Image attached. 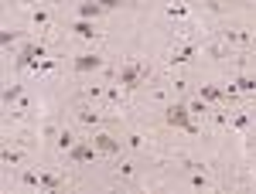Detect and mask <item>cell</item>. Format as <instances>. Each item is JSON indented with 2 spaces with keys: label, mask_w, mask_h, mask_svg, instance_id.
<instances>
[{
  "label": "cell",
  "mask_w": 256,
  "mask_h": 194,
  "mask_svg": "<svg viewBox=\"0 0 256 194\" xmlns=\"http://www.w3.org/2000/svg\"><path fill=\"white\" fill-rule=\"evenodd\" d=\"M188 109H192V113H208V102H205V99H195V102H188Z\"/></svg>",
  "instance_id": "16"
},
{
  "label": "cell",
  "mask_w": 256,
  "mask_h": 194,
  "mask_svg": "<svg viewBox=\"0 0 256 194\" xmlns=\"http://www.w3.org/2000/svg\"><path fill=\"white\" fill-rule=\"evenodd\" d=\"M198 48L195 44H188V48H178L174 55H171V65H185V62H192V55H195Z\"/></svg>",
  "instance_id": "9"
},
{
  "label": "cell",
  "mask_w": 256,
  "mask_h": 194,
  "mask_svg": "<svg viewBox=\"0 0 256 194\" xmlns=\"http://www.w3.org/2000/svg\"><path fill=\"white\" fill-rule=\"evenodd\" d=\"M168 17H185V7H168Z\"/></svg>",
  "instance_id": "22"
},
{
  "label": "cell",
  "mask_w": 256,
  "mask_h": 194,
  "mask_svg": "<svg viewBox=\"0 0 256 194\" xmlns=\"http://www.w3.org/2000/svg\"><path fill=\"white\" fill-rule=\"evenodd\" d=\"M99 14H103V3H99V0H92V3H82V7H79V17H82V21H96Z\"/></svg>",
  "instance_id": "7"
},
{
  "label": "cell",
  "mask_w": 256,
  "mask_h": 194,
  "mask_svg": "<svg viewBox=\"0 0 256 194\" xmlns=\"http://www.w3.org/2000/svg\"><path fill=\"white\" fill-rule=\"evenodd\" d=\"M192 184H195V188H205V184H208V181H205V177H201V174H192Z\"/></svg>",
  "instance_id": "23"
},
{
  "label": "cell",
  "mask_w": 256,
  "mask_h": 194,
  "mask_svg": "<svg viewBox=\"0 0 256 194\" xmlns=\"http://www.w3.org/2000/svg\"><path fill=\"white\" fill-rule=\"evenodd\" d=\"M79 123H85V126H96V123H99V113H92V109H82V113H79Z\"/></svg>",
  "instance_id": "12"
},
{
  "label": "cell",
  "mask_w": 256,
  "mask_h": 194,
  "mask_svg": "<svg viewBox=\"0 0 256 194\" xmlns=\"http://www.w3.org/2000/svg\"><path fill=\"white\" fill-rule=\"evenodd\" d=\"M198 96L205 99V102H219V99H226V89H215V85H201Z\"/></svg>",
  "instance_id": "8"
},
{
  "label": "cell",
  "mask_w": 256,
  "mask_h": 194,
  "mask_svg": "<svg viewBox=\"0 0 256 194\" xmlns=\"http://www.w3.org/2000/svg\"><path fill=\"white\" fill-rule=\"evenodd\" d=\"M96 154H99V150H96V143H75V147L68 150V157H72L75 163H89V160H96Z\"/></svg>",
  "instance_id": "4"
},
{
  "label": "cell",
  "mask_w": 256,
  "mask_h": 194,
  "mask_svg": "<svg viewBox=\"0 0 256 194\" xmlns=\"http://www.w3.org/2000/svg\"><path fill=\"white\" fill-rule=\"evenodd\" d=\"M72 31L79 34V38H96V28H92V21H82V17L72 24Z\"/></svg>",
  "instance_id": "11"
},
{
  "label": "cell",
  "mask_w": 256,
  "mask_h": 194,
  "mask_svg": "<svg viewBox=\"0 0 256 194\" xmlns=\"http://www.w3.org/2000/svg\"><path fill=\"white\" fill-rule=\"evenodd\" d=\"M38 188H45V191H58L62 181H58L55 174H41V170H38Z\"/></svg>",
  "instance_id": "10"
},
{
  "label": "cell",
  "mask_w": 256,
  "mask_h": 194,
  "mask_svg": "<svg viewBox=\"0 0 256 194\" xmlns=\"http://www.w3.org/2000/svg\"><path fill=\"white\" fill-rule=\"evenodd\" d=\"M229 123H232L236 129H246V126H250V116H232Z\"/></svg>",
  "instance_id": "18"
},
{
  "label": "cell",
  "mask_w": 256,
  "mask_h": 194,
  "mask_svg": "<svg viewBox=\"0 0 256 194\" xmlns=\"http://www.w3.org/2000/svg\"><path fill=\"white\" fill-rule=\"evenodd\" d=\"M106 99H110V102H120L123 92H120V89H106Z\"/></svg>",
  "instance_id": "20"
},
{
  "label": "cell",
  "mask_w": 256,
  "mask_h": 194,
  "mask_svg": "<svg viewBox=\"0 0 256 194\" xmlns=\"http://www.w3.org/2000/svg\"><path fill=\"white\" fill-rule=\"evenodd\" d=\"M14 41H17V31H3L0 34V44H3V48H10Z\"/></svg>",
  "instance_id": "17"
},
{
  "label": "cell",
  "mask_w": 256,
  "mask_h": 194,
  "mask_svg": "<svg viewBox=\"0 0 256 194\" xmlns=\"http://www.w3.org/2000/svg\"><path fill=\"white\" fill-rule=\"evenodd\" d=\"M143 78H147V72L140 65H123L120 68V89H137Z\"/></svg>",
  "instance_id": "2"
},
{
  "label": "cell",
  "mask_w": 256,
  "mask_h": 194,
  "mask_svg": "<svg viewBox=\"0 0 256 194\" xmlns=\"http://www.w3.org/2000/svg\"><path fill=\"white\" fill-rule=\"evenodd\" d=\"M58 147H62V150H72V147H75V136H72V133L65 129V133L58 136Z\"/></svg>",
  "instance_id": "15"
},
{
  "label": "cell",
  "mask_w": 256,
  "mask_h": 194,
  "mask_svg": "<svg viewBox=\"0 0 256 194\" xmlns=\"http://www.w3.org/2000/svg\"><path fill=\"white\" fill-rule=\"evenodd\" d=\"M55 68V58H41V62L34 65V75H45V72H52Z\"/></svg>",
  "instance_id": "13"
},
{
  "label": "cell",
  "mask_w": 256,
  "mask_h": 194,
  "mask_svg": "<svg viewBox=\"0 0 256 194\" xmlns=\"http://www.w3.org/2000/svg\"><path fill=\"white\" fill-rule=\"evenodd\" d=\"M96 68H103V58H99V55H79V58H75V72H96Z\"/></svg>",
  "instance_id": "6"
},
{
  "label": "cell",
  "mask_w": 256,
  "mask_h": 194,
  "mask_svg": "<svg viewBox=\"0 0 256 194\" xmlns=\"http://www.w3.org/2000/svg\"><path fill=\"white\" fill-rule=\"evenodd\" d=\"M164 119H168V126H178V129H188V133H195V123H192V109H188V102H174L164 109Z\"/></svg>",
  "instance_id": "1"
},
{
  "label": "cell",
  "mask_w": 256,
  "mask_h": 194,
  "mask_svg": "<svg viewBox=\"0 0 256 194\" xmlns=\"http://www.w3.org/2000/svg\"><path fill=\"white\" fill-rule=\"evenodd\" d=\"M41 58H45V48H41V44H28V48L17 55V68H34Z\"/></svg>",
  "instance_id": "3"
},
{
  "label": "cell",
  "mask_w": 256,
  "mask_h": 194,
  "mask_svg": "<svg viewBox=\"0 0 256 194\" xmlns=\"http://www.w3.org/2000/svg\"><path fill=\"white\" fill-rule=\"evenodd\" d=\"M99 3H103V10H113V7H120V3H123V0H99Z\"/></svg>",
  "instance_id": "21"
},
{
  "label": "cell",
  "mask_w": 256,
  "mask_h": 194,
  "mask_svg": "<svg viewBox=\"0 0 256 194\" xmlns=\"http://www.w3.org/2000/svg\"><path fill=\"white\" fill-rule=\"evenodd\" d=\"M92 143H96V150H99V154H120V140L110 136V133H96V136H92Z\"/></svg>",
  "instance_id": "5"
},
{
  "label": "cell",
  "mask_w": 256,
  "mask_h": 194,
  "mask_svg": "<svg viewBox=\"0 0 256 194\" xmlns=\"http://www.w3.org/2000/svg\"><path fill=\"white\" fill-rule=\"evenodd\" d=\"M0 160H3V163H17V154H14V150H3Z\"/></svg>",
  "instance_id": "19"
},
{
  "label": "cell",
  "mask_w": 256,
  "mask_h": 194,
  "mask_svg": "<svg viewBox=\"0 0 256 194\" xmlns=\"http://www.w3.org/2000/svg\"><path fill=\"white\" fill-rule=\"evenodd\" d=\"M21 99V85H10V89H3V102L10 106V102H17Z\"/></svg>",
  "instance_id": "14"
}]
</instances>
